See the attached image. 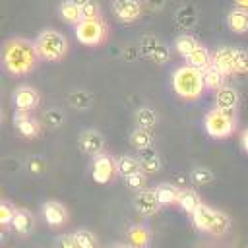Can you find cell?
<instances>
[{
  "label": "cell",
  "instance_id": "5",
  "mask_svg": "<svg viewBox=\"0 0 248 248\" xmlns=\"http://www.w3.org/2000/svg\"><path fill=\"white\" fill-rule=\"evenodd\" d=\"M203 128H205L207 136H211L215 140H225V138L232 136V132L236 130L234 112L221 110V108H211L203 118Z\"/></svg>",
  "mask_w": 248,
  "mask_h": 248
},
{
  "label": "cell",
  "instance_id": "34",
  "mask_svg": "<svg viewBox=\"0 0 248 248\" xmlns=\"http://www.w3.org/2000/svg\"><path fill=\"white\" fill-rule=\"evenodd\" d=\"M190 178H192V182L194 184H209V182H213V172L207 169V167H194L192 170H190Z\"/></svg>",
  "mask_w": 248,
  "mask_h": 248
},
{
  "label": "cell",
  "instance_id": "13",
  "mask_svg": "<svg viewBox=\"0 0 248 248\" xmlns=\"http://www.w3.org/2000/svg\"><path fill=\"white\" fill-rule=\"evenodd\" d=\"M78 145L79 149L85 153V155H99V153H105V138L99 130H83L78 138Z\"/></svg>",
  "mask_w": 248,
  "mask_h": 248
},
{
  "label": "cell",
  "instance_id": "43",
  "mask_svg": "<svg viewBox=\"0 0 248 248\" xmlns=\"http://www.w3.org/2000/svg\"><path fill=\"white\" fill-rule=\"evenodd\" d=\"M234 6L240 8V10H246V12H248V0H234Z\"/></svg>",
  "mask_w": 248,
  "mask_h": 248
},
{
  "label": "cell",
  "instance_id": "29",
  "mask_svg": "<svg viewBox=\"0 0 248 248\" xmlns=\"http://www.w3.org/2000/svg\"><path fill=\"white\" fill-rule=\"evenodd\" d=\"M130 143L134 149L141 151V149H147V147H153V134L149 130H143V128H136L132 134H130Z\"/></svg>",
  "mask_w": 248,
  "mask_h": 248
},
{
  "label": "cell",
  "instance_id": "3",
  "mask_svg": "<svg viewBox=\"0 0 248 248\" xmlns=\"http://www.w3.org/2000/svg\"><path fill=\"white\" fill-rule=\"evenodd\" d=\"M33 43L37 46L39 56L43 60H46V62H58V60H62L68 54V46H70L68 45V37L62 31L52 29V27L43 29Z\"/></svg>",
  "mask_w": 248,
  "mask_h": 248
},
{
  "label": "cell",
  "instance_id": "21",
  "mask_svg": "<svg viewBox=\"0 0 248 248\" xmlns=\"http://www.w3.org/2000/svg\"><path fill=\"white\" fill-rule=\"evenodd\" d=\"M174 21H176V25L180 29H186V31L192 29L198 23V10H196V6L186 4V6L178 8L176 14H174Z\"/></svg>",
  "mask_w": 248,
  "mask_h": 248
},
{
  "label": "cell",
  "instance_id": "32",
  "mask_svg": "<svg viewBox=\"0 0 248 248\" xmlns=\"http://www.w3.org/2000/svg\"><path fill=\"white\" fill-rule=\"evenodd\" d=\"M74 234V240H76V248H99V242H97V236L87 231V229H78Z\"/></svg>",
  "mask_w": 248,
  "mask_h": 248
},
{
  "label": "cell",
  "instance_id": "7",
  "mask_svg": "<svg viewBox=\"0 0 248 248\" xmlns=\"http://www.w3.org/2000/svg\"><path fill=\"white\" fill-rule=\"evenodd\" d=\"M140 52L145 58L153 60L155 64H165L170 58V50L167 43H163L157 35H149V33L140 37Z\"/></svg>",
  "mask_w": 248,
  "mask_h": 248
},
{
  "label": "cell",
  "instance_id": "15",
  "mask_svg": "<svg viewBox=\"0 0 248 248\" xmlns=\"http://www.w3.org/2000/svg\"><path fill=\"white\" fill-rule=\"evenodd\" d=\"M238 101H240V95L232 85H223L215 91V108L234 112L238 107Z\"/></svg>",
  "mask_w": 248,
  "mask_h": 248
},
{
  "label": "cell",
  "instance_id": "8",
  "mask_svg": "<svg viewBox=\"0 0 248 248\" xmlns=\"http://www.w3.org/2000/svg\"><path fill=\"white\" fill-rule=\"evenodd\" d=\"M118 174V167H116V159L110 157L108 153H99L93 157L91 163V176L97 184H108L114 180V176Z\"/></svg>",
  "mask_w": 248,
  "mask_h": 248
},
{
  "label": "cell",
  "instance_id": "35",
  "mask_svg": "<svg viewBox=\"0 0 248 248\" xmlns=\"http://www.w3.org/2000/svg\"><path fill=\"white\" fill-rule=\"evenodd\" d=\"M16 209H17V207H14L8 200H4V202L0 203V225H2V227H10V225L14 223Z\"/></svg>",
  "mask_w": 248,
  "mask_h": 248
},
{
  "label": "cell",
  "instance_id": "27",
  "mask_svg": "<svg viewBox=\"0 0 248 248\" xmlns=\"http://www.w3.org/2000/svg\"><path fill=\"white\" fill-rule=\"evenodd\" d=\"M116 167H118V174H122L124 178L136 172H141V163L138 157H130V155H122L116 159Z\"/></svg>",
  "mask_w": 248,
  "mask_h": 248
},
{
  "label": "cell",
  "instance_id": "14",
  "mask_svg": "<svg viewBox=\"0 0 248 248\" xmlns=\"http://www.w3.org/2000/svg\"><path fill=\"white\" fill-rule=\"evenodd\" d=\"M41 213L45 217V221L50 225V227H62L68 223L70 215H68V209L64 203L56 202V200H46L41 207Z\"/></svg>",
  "mask_w": 248,
  "mask_h": 248
},
{
  "label": "cell",
  "instance_id": "9",
  "mask_svg": "<svg viewBox=\"0 0 248 248\" xmlns=\"http://www.w3.org/2000/svg\"><path fill=\"white\" fill-rule=\"evenodd\" d=\"M12 122H14L16 134L21 136V138H25V140H35V138L41 136L43 124H41V120L35 118L31 112H14Z\"/></svg>",
  "mask_w": 248,
  "mask_h": 248
},
{
  "label": "cell",
  "instance_id": "37",
  "mask_svg": "<svg viewBox=\"0 0 248 248\" xmlns=\"http://www.w3.org/2000/svg\"><path fill=\"white\" fill-rule=\"evenodd\" d=\"M145 170H141V172H136V174H130V176H126L124 178V182H126V186L130 188V190H136V192H140V190H143V186H145Z\"/></svg>",
  "mask_w": 248,
  "mask_h": 248
},
{
  "label": "cell",
  "instance_id": "38",
  "mask_svg": "<svg viewBox=\"0 0 248 248\" xmlns=\"http://www.w3.org/2000/svg\"><path fill=\"white\" fill-rule=\"evenodd\" d=\"M27 169H29V172H31V174L41 176V174H45V170H46V163H45V159H43V157L35 155V157H31V159L27 161Z\"/></svg>",
  "mask_w": 248,
  "mask_h": 248
},
{
  "label": "cell",
  "instance_id": "18",
  "mask_svg": "<svg viewBox=\"0 0 248 248\" xmlns=\"http://www.w3.org/2000/svg\"><path fill=\"white\" fill-rule=\"evenodd\" d=\"M180 190L176 184L172 182H161L159 186H155V192H157V198L161 202L163 207H169V205H178V198H180Z\"/></svg>",
  "mask_w": 248,
  "mask_h": 248
},
{
  "label": "cell",
  "instance_id": "6",
  "mask_svg": "<svg viewBox=\"0 0 248 248\" xmlns=\"http://www.w3.org/2000/svg\"><path fill=\"white\" fill-rule=\"evenodd\" d=\"M74 35L81 45L97 46V45L105 43V39L108 35V27L101 17H97V19H81L78 25H74Z\"/></svg>",
  "mask_w": 248,
  "mask_h": 248
},
{
  "label": "cell",
  "instance_id": "11",
  "mask_svg": "<svg viewBox=\"0 0 248 248\" xmlns=\"http://www.w3.org/2000/svg\"><path fill=\"white\" fill-rule=\"evenodd\" d=\"M110 10L112 14L124 21V23H132L136 19L141 17L143 14V2L141 0H112L110 2Z\"/></svg>",
  "mask_w": 248,
  "mask_h": 248
},
{
  "label": "cell",
  "instance_id": "12",
  "mask_svg": "<svg viewBox=\"0 0 248 248\" xmlns=\"http://www.w3.org/2000/svg\"><path fill=\"white\" fill-rule=\"evenodd\" d=\"M161 202L157 198V192L155 190H140L136 196H134V209L143 215V217H151L155 215L159 209H161Z\"/></svg>",
  "mask_w": 248,
  "mask_h": 248
},
{
  "label": "cell",
  "instance_id": "23",
  "mask_svg": "<svg viewBox=\"0 0 248 248\" xmlns=\"http://www.w3.org/2000/svg\"><path fill=\"white\" fill-rule=\"evenodd\" d=\"M140 153V163H141V169L149 174H155L161 170V159H159V153L155 151V147H147V149H141L138 151Z\"/></svg>",
  "mask_w": 248,
  "mask_h": 248
},
{
  "label": "cell",
  "instance_id": "2",
  "mask_svg": "<svg viewBox=\"0 0 248 248\" xmlns=\"http://www.w3.org/2000/svg\"><path fill=\"white\" fill-rule=\"evenodd\" d=\"M205 89V83H203V76H202V70L194 68V66H178L172 74V91L184 99V101H194L198 99Z\"/></svg>",
  "mask_w": 248,
  "mask_h": 248
},
{
  "label": "cell",
  "instance_id": "22",
  "mask_svg": "<svg viewBox=\"0 0 248 248\" xmlns=\"http://www.w3.org/2000/svg\"><path fill=\"white\" fill-rule=\"evenodd\" d=\"M12 227H14L16 232H19V234H23V236L29 234V232L33 231V227H35V221H33L31 211H27V209H23V207H17V209H16V215H14Z\"/></svg>",
  "mask_w": 248,
  "mask_h": 248
},
{
  "label": "cell",
  "instance_id": "31",
  "mask_svg": "<svg viewBox=\"0 0 248 248\" xmlns=\"http://www.w3.org/2000/svg\"><path fill=\"white\" fill-rule=\"evenodd\" d=\"M68 103L72 107L79 108V110H85V108H89L93 105V95L89 91H85V89H76V91H72L68 95Z\"/></svg>",
  "mask_w": 248,
  "mask_h": 248
},
{
  "label": "cell",
  "instance_id": "10",
  "mask_svg": "<svg viewBox=\"0 0 248 248\" xmlns=\"http://www.w3.org/2000/svg\"><path fill=\"white\" fill-rule=\"evenodd\" d=\"M12 101H14L16 112H33L41 103V95L31 85H19L14 89Z\"/></svg>",
  "mask_w": 248,
  "mask_h": 248
},
{
  "label": "cell",
  "instance_id": "44",
  "mask_svg": "<svg viewBox=\"0 0 248 248\" xmlns=\"http://www.w3.org/2000/svg\"><path fill=\"white\" fill-rule=\"evenodd\" d=\"M72 2H74L76 6H79V8H83V6H85V4H89L91 0H72Z\"/></svg>",
  "mask_w": 248,
  "mask_h": 248
},
{
  "label": "cell",
  "instance_id": "20",
  "mask_svg": "<svg viewBox=\"0 0 248 248\" xmlns=\"http://www.w3.org/2000/svg\"><path fill=\"white\" fill-rule=\"evenodd\" d=\"M211 54H213V52H209V48L200 43V45L186 56V64H188V66H194V68H198V70L203 72L207 66H211Z\"/></svg>",
  "mask_w": 248,
  "mask_h": 248
},
{
  "label": "cell",
  "instance_id": "19",
  "mask_svg": "<svg viewBox=\"0 0 248 248\" xmlns=\"http://www.w3.org/2000/svg\"><path fill=\"white\" fill-rule=\"evenodd\" d=\"M227 27L232 33H236V35L246 33L248 31V12L240 10V8L229 10V14H227Z\"/></svg>",
  "mask_w": 248,
  "mask_h": 248
},
{
  "label": "cell",
  "instance_id": "45",
  "mask_svg": "<svg viewBox=\"0 0 248 248\" xmlns=\"http://www.w3.org/2000/svg\"><path fill=\"white\" fill-rule=\"evenodd\" d=\"M246 248H248V246H246Z\"/></svg>",
  "mask_w": 248,
  "mask_h": 248
},
{
  "label": "cell",
  "instance_id": "30",
  "mask_svg": "<svg viewBox=\"0 0 248 248\" xmlns=\"http://www.w3.org/2000/svg\"><path fill=\"white\" fill-rule=\"evenodd\" d=\"M198 45H200V41H198L194 35H190V33H182V35H178L176 41H174V48H176V52H178L182 58H186Z\"/></svg>",
  "mask_w": 248,
  "mask_h": 248
},
{
  "label": "cell",
  "instance_id": "36",
  "mask_svg": "<svg viewBox=\"0 0 248 248\" xmlns=\"http://www.w3.org/2000/svg\"><path fill=\"white\" fill-rule=\"evenodd\" d=\"M45 124L50 128H58L64 124V112L60 108H48L45 112Z\"/></svg>",
  "mask_w": 248,
  "mask_h": 248
},
{
  "label": "cell",
  "instance_id": "42",
  "mask_svg": "<svg viewBox=\"0 0 248 248\" xmlns=\"http://www.w3.org/2000/svg\"><path fill=\"white\" fill-rule=\"evenodd\" d=\"M240 147L244 149V153L248 155V128H244L240 132Z\"/></svg>",
  "mask_w": 248,
  "mask_h": 248
},
{
  "label": "cell",
  "instance_id": "26",
  "mask_svg": "<svg viewBox=\"0 0 248 248\" xmlns=\"http://www.w3.org/2000/svg\"><path fill=\"white\" fill-rule=\"evenodd\" d=\"M58 12H60V17L72 25H78L81 19H83V14H81V8L76 6L72 0H62V4L58 6Z\"/></svg>",
  "mask_w": 248,
  "mask_h": 248
},
{
  "label": "cell",
  "instance_id": "1",
  "mask_svg": "<svg viewBox=\"0 0 248 248\" xmlns=\"http://www.w3.org/2000/svg\"><path fill=\"white\" fill-rule=\"evenodd\" d=\"M39 52L35 43L23 37L8 39L2 46V66L10 76H27L35 70Z\"/></svg>",
  "mask_w": 248,
  "mask_h": 248
},
{
  "label": "cell",
  "instance_id": "28",
  "mask_svg": "<svg viewBox=\"0 0 248 248\" xmlns=\"http://www.w3.org/2000/svg\"><path fill=\"white\" fill-rule=\"evenodd\" d=\"M200 203H202V198L198 196V192H196V190H192V188H182V190H180L178 207H180L182 211L192 213Z\"/></svg>",
  "mask_w": 248,
  "mask_h": 248
},
{
  "label": "cell",
  "instance_id": "4",
  "mask_svg": "<svg viewBox=\"0 0 248 248\" xmlns=\"http://www.w3.org/2000/svg\"><path fill=\"white\" fill-rule=\"evenodd\" d=\"M192 225L198 229V231H203V232H211V234H225L231 227V219L227 213L207 205V203H200L192 213Z\"/></svg>",
  "mask_w": 248,
  "mask_h": 248
},
{
  "label": "cell",
  "instance_id": "25",
  "mask_svg": "<svg viewBox=\"0 0 248 248\" xmlns=\"http://www.w3.org/2000/svg\"><path fill=\"white\" fill-rule=\"evenodd\" d=\"M202 76H203L205 89H213V91H217L219 87H223V85H225V81H227V76H225L221 70H217L213 64H211V66H207V68L202 72Z\"/></svg>",
  "mask_w": 248,
  "mask_h": 248
},
{
  "label": "cell",
  "instance_id": "41",
  "mask_svg": "<svg viewBox=\"0 0 248 248\" xmlns=\"http://www.w3.org/2000/svg\"><path fill=\"white\" fill-rule=\"evenodd\" d=\"M141 2H145L149 10H161L165 6V0H141Z\"/></svg>",
  "mask_w": 248,
  "mask_h": 248
},
{
  "label": "cell",
  "instance_id": "16",
  "mask_svg": "<svg viewBox=\"0 0 248 248\" xmlns=\"http://www.w3.org/2000/svg\"><path fill=\"white\" fill-rule=\"evenodd\" d=\"M126 238H128L130 248H149V244H151V229L147 225H141V223L132 225L128 229Z\"/></svg>",
  "mask_w": 248,
  "mask_h": 248
},
{
  "label": "cell",
  "instance_id": "33",
  "mask_svg": "<svg viewBox=\"0 0 248 248\" xmlns=\"http://www.w3.org/2000/svg\"><path fill=\"white\" fill-rule=\"evenodd\" d=\"M232 72L234 74H248V50L232 48Z\"/></svg>",
  "mask_w": 248,
  "mask_h": 248
},
{
  "label": "cell",
  "instance_id": "24",
  "mask_svg": "<svg viewBox=\"0 0 248 248\" xmlns=\"http://www.w3.org/2000/svg\"><path fill=\"white\" fill-rule=\"evenodd\" d=\"M157 120H159V116H157V112L151 107H140L136 110V124H138V128L153 132L155 126H157Z\"/></svg>",
  "mask_w": 248,
  "mask_h": 248
},
{
  "label": "cell",
  "instance_id": "40",
  "mask_svg": "<svg viewBox=\"0 0 248 248\" xmlns=\"http://www.w3.org/2000/svg\"><path fill=\"white\" fill-rule=\"evenodd\" d=\"M58 248H76L74 234H62V236L58 238Z\"/></svg>",
  "mask_w": 248,
  "mask_h": 248
},
{
  "label": "cell",
  "instance_id": "17",
  "mask_svg": "<svg viewBox=\"0 0 248 248\" xmlns=\"http://www.w3.org/2000/svg\"><path fill=\"white\" fill-rule=\"evenodd\" d=\"M211 64L217 70H221L227 78L231 74H234L232 72V46H219V48H215L213 54H211Z\"/></svg>",
  "mask_w": 248,
  "mask_h": 248
},
{
  "label": "cell",
  "instance_id": "39",
  "mask_svg": "<svg viewBox=\"0 0 248 248\" xmlns=\"http://www.w3.org/2000/svg\"><path fill=\"white\" fill-rule=\"evenodd\" d=\"M81 14H83V19H97V17H101V8L97 2L91 0L89 4H85L81 8Z\"/></svg>",
  "mask_w": 248,
  "mask_h": 248
}]
</instances>
